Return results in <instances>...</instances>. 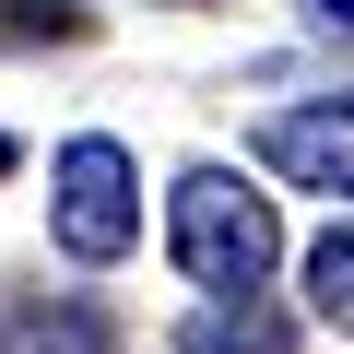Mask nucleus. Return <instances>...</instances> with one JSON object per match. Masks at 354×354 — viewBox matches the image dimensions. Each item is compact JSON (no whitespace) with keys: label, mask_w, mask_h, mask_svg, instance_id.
<instances>
[{"label":"nucleus","mask_w":354,"mask_h":354,"mask_svg":"<svg viewBox=\"0 0 354 354\" xmlns=\"http://www.w3.org/2000/svg\"><path fill=\"white\" fill-rule=\"evenodd\" d=\"M0 36H95V12H83V0H0Z\"/></svg>","instance_id":"obj_7"},{"label":"nucleus","mask_w":354,"mask_h":354,"mask_svg":"<svg viewBox=\"0 0 354 354\" xmlns=\"http://www.w3.org/2000/svg\"><path fill=\"white\" fill-rule=\"evenodd\" d=\"M12 165H24V153H12V130H0V177H12Z\"/></svg>","instance_id":"obj_9"},{"label":"nucleus","mask_w":354,"mask_h":354,"mask_svg":"<svg viewBox=\"0 0 354 354\" xmlns=\"http://www.w3.org/2000/svg\"><path fill=\"white\" fill-rule=\"evenodd\" d=\"M48 236H59V260H83V272H106V260L142 248V165H130V142L71 130V142L48 153Z\"/></svg>","instance_id":"obj_2"},{"label":"nucleus","mask_w":354,"mask_h":354,"mask_svg":"<svg viewBox=\"0 0 354 354\" xmlns=\"http://www.w3.org/2000/svg\"><path fill=\"white\" fill-rule=\"evenodd\" d=\"M295 12H307L319 36H354V0H295Z\"/></svg>","instance_id":"obj_8"},{"label":"nucleus","mask_w":354,"mask_h":354,"mask_svg":"<svg viewBox=\"0 0 354 354\" xmlns=\"http://www.w3.org/2000/svg\"><path fill=\"white\" fill-rule=\"evenodd\" d=\"M330 106H342V118H354V95H330Z\"/></svg>","instance_id":"obj_10"},{"label":"nucleus","mask_w":354,"mask_h":354,"mask_svg":"<svg viewBox=\"0 0 354 354\" xmlns=\"http://www.w3.org/2000/svg\"><path fill=\"white\" fill-rule=\"evenodd\" d=\"M307 307H319L330 330H354V213L319 225V248H307Z\"/></svg>","instance_id":"obj_6"},{"label":"nucleus","mask_w":354,"mask_h":354,"mask_svg":"<svg viewBox=\"0 0 354 354\" xmlns=\"http://www.w3.org/2000/svg\"><path fill=\"white\" fill-rule=\"evenodd\" d=\"M165 248H177V272H189L201 295H260L283 272V213H272V189H248L236 165H177Z\"/></svg>","instance_id":"obj_1"},{"label":"nucleus","mask_w":354,"mask_h":354,"mask_svg":"<svg viewBox=\"0 0 354 354\" xmlns=\"http://www.w3.org/2000/svg\"><path fill=\"white\" fill-rule=\"evenodd\" d=\"M0 354H118V330L83 295H24V307H0Z\"/></svg>","instance_id":"obj_5"},{"label":"nucleus","mask_w":354,"mask_h":354,"mask_svg":"<svg viewBox=\"0 0 354 354\" xmlns=\"http://www.w3.org/2000/svg\"><path fill=\"white\" fill-rule=\"evenodd\" d=\"M177 354H295V319L272 295H201L177 319Z\"/></svg>","instance_id":"obj_4"},{"label":"nucleus","mask_w":354,"mask_h":354,"mask_svg":"<svg viewBox=\"0 0 354 354\" xmlns=\"http://www.w3.org/2000/svg\"><path fill=\"white\" fill-rule=\"evenodd\" d=\"M260 165L354 213V118H342V106H283V118H260Z\"/></svg>","instance_id":"obj_3"}]
</instances>
